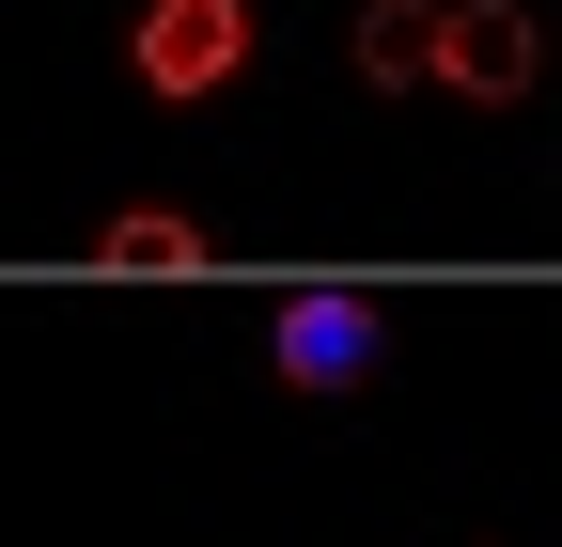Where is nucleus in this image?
Returning a JSON list of instances; mask_svg holds the SVG:
<instances>
[{"instance_id":"obj_2","label":"nucleus","mask_w":562,"mask_h":547,"mask_svg":"<svg viewBox=\"0 0 562 547\" xmlns=\"http://www.w3.org/2000/svg\"><path fill=\"white\" fill-rule=\"evenodd\" d=\"M266 360L297 376V391H344V376H375V298H344V282H313V298H281V328H266Z\"/></svg>"},{"instance_id":"obj_4","label":"nucleus","mask_w":562,"mask_h":547,"mask_svg":"<svg viewBox=\"0 0 562 547\" xmlns=\"http://www.w3.org/2000/svg\"><path fill=\"white\" fill-rule=\"evenodd\" d=\"M360 79L375 94H422V79H438V0H360Z\"/></svg>"},{"instance_id":"obj_3","label":"nucleus","mask_w":562,"mask_h":547,"mask_svg":"<svg viewBox=\"0 0 562 547\" xmlns=\"http://www.w3.org/2000/svg\"><path fill=\"white\" fill-rule=\"evenodd\" d=\"M531 63H547V47H531L516 0H453V16H438V79L484 94V110H516V94H531Z\"/></svg>"},{"instance_id":"obj_1","label":"nucleus","mask_w":562,"mask_h":547,"mask_svg":"<svg viewBox=\"0 0 562 547\" xmlns=\"http://www.w3.org/2000/svg\"><path fill=\"white\" fill-rule=\"evenodd\" d=\"M250 63V0H140V94H220Z\"/></svg>"},{"instance_id":"obj_5","label":"nucleus","mask_w":562,"mask_h":547,"mask_svg":"<svg viewBox=\"0 0 562 547\" xmlns=\"http://www.w3.org/2000/svg\"><path fill=\"white\" fill-rule=\"evenodd\" d=\"M94 250H110V266H203V220H172V203H125Z\"/></svg>"}]
</instances>
